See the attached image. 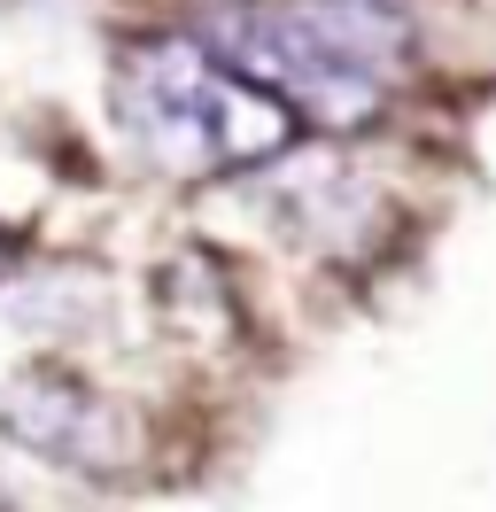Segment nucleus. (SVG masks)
I'll return each instance as SVG.
<instances>
[{
  "label": "nucleus",
  "mask_w": 496,
  "mask_h": 512,
  "mask_svg": "<svg viewBox=\"0 0 496 512\" xmlns=\"http://www.w3.org/2000/svg\"><path fill=\"white\" fill-rule=\"evenodd\" d=\"M109 109L124 140L171 171V179H233L287 156L303 140V117L264 94L248 70H233L202 32H148L124 39L109 63Z\"/></svg>",
  "instance_id": "nucleus-1"
},
{
  "label": "nucleus",
  "mask_w": 496,
  "mask_h": 512,
  "mask_svg": "<svg viewBox=\"0 0 496 512\" xmlns=\"http://www.w3.org/2000/svg\"><path fill=\"white\" fill-rule=\"evenodd\" d=\"M202 39L303 125L357 132L388 101V70L411 55V24L388 0H225Z\"/></svg>",
  "instance_id": "nucleus-2"
},
{
  "label": "nucleus",
  "mask_w": 496,
  "mask_h": 512,
  "mask_svg": "<svg viewBox=\"0 0 496 512\" xmlns=\"http://www.w3.org/2000/svg\"><path fill=\"white\" fill-rule=\"evenodd\" d=\"M0 435L24 443L31 458H55L70 474H117L140 458V427L117 396L93 381L62 373V365H31L0 388Z\"/></svg>",
  "instance_id": "nucleus-3"
},
{
  "label": "nucleus",
  "mask_w": 496,
  "mask_h": 512,
  "mask_svg": "<svg viewBox=\"0 0 496 512\" xmlns=\"http://www.w3.org/2000/svg\"><path fill=\"white\" fill-rule=\"evenodd\" d=\"M16 256H24V241H16V233H8V225H0V280H8V272H16Z\"/></svg>",
  "instance_id": "nucleus-4"
}]
</instances>
